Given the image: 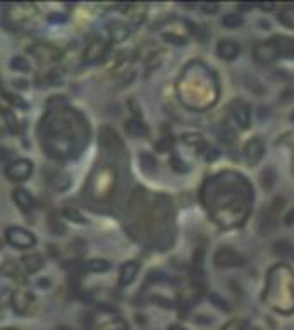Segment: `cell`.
Returning a JSON list of instances; mask_svg holds the SVG:
<instances>
[{
    "label": "cell",
    "instance_id": "cb8c5ba5",
    "mask_svg": "<svg viewBox=\"0 0 294 330\" xmlns=\"http://www.w3.org/2000/svg\"><path fill=\"white\" fill-rule=\"evenodd\" d=\"M253 5L251 4H239V9H251Z\"/></svg>",
    "mask_w": 294,
    "mask_h": 330
},
{
    "label": "cell",
    "instance_id": "6da1fadb",
    "mask_svg": "<svg viewBox=\"0 0 294 330\" xmlns=\"http://www.w3.org/2000/svg\"><path fill=\"white\" fill-rule=\"evenodd\" d=\"M214 261L218 269H239V267H244V263H246L244 256H241L236 250L225 248V246H222L220 250L215 253Z\"/></svg>",
    "mask_w": 294,
    "mask_h": 330
},
{
    "label": "cell",
    "instance_id": "277c9868",
    "mask_svg": "<svg viewBox=\"0 0 294 330\" xmlns=\"http://www.w3.org/2000/svg\"><path fill=\"white\" fill-rule=\"evenodd\" d=\"M231 116L233 119L236 120V124L241 127V129H248L251 124V112H250V107L246 105L244 102L241 100H236V102L231 103Z\"/></svg>",
    "mask_w": 294,
    "mask_h": 330
},
{
    "label": "cell",
    "instance_id": "7402d4cb",
    "mask_svg": "<svg viewBox=\"0 0 294 330\" xmlns=\"http://www.w3.org/2000/svg\"><path fill=\"white\" fill-rule=\"evenodd\" d=\"M284 220H286V225H293L294 224V210H291L289 214L286 215V218H284Z\"/></svg>",
    "mask_w": 294,
    "mask_h": 330
},
{
    "label": "cell",
    "instance_id": "9c48e42d",
    "mask_svg": "<svg viewBox=\"0 0 294 330\" xmlns=\"http://www.w3.org/2000/svg\"><path fill=\"white\" fill-rule=\"evenodd\" d=\"M22 267H24L26 272H35L40 267H43V258L40 254H28V256L22 258Z\"/></svg>",
    "mask_w": 294,
    "mask_h": 330
},
{
    "label": "cell",
    "instance_id": "3957f363",
    "mask_svg": "<svg viewBox=\"0 0 294 330\" xmlns=\"http://www.w3.org/2000/svg\"><path fill=\"white\" fill-rule=\"evenodd\" d=\"M33 172V162L31 160H24V158H18L12 160L5 167V175H7L11 181H24L28 179V175Z\"/></svg>",
    "mask_w": 294,
    "mask_h": 330
},
{
    "label": "cell",
    "instance_id": "2e32d148",
    "mask_svg": "<svg viewBox=\"0 0 294 330\" xmlns=\"http://www.w3.org/2000/svg\"><path fill=\"white\" fill-rule=\"evenodd\" d=\"M141 162H143V169H145L146 172L155 171V160L150 155H141Z\"/></svg>",
    "mask_w": 294,
    "mask_h": 330
},
{
    "label": "cell",
    "instance_id": "ffe728a7",
    "mask_svg": "<svg viewBox=\"0 0 294 330\" xmlns=\"http://www.w3.org/2000/svg\"><path fill=\"white\" fill-rule=\"evenodd\" d=\"M243 325L244 323H241V322H233V323H229V325H225L224 330H241Z\"/></svg>",
    "mask_w": 294,
    "mask_h": 330
},
{
    "label": "cell",
    "instance_id": "484cf974",
    "mask_svg": "<svg viewBox=\"0 0 294 330\" xmlns=\"http://www.w3.org/2000/svg\"><path fill=\"white\" fill-rule=\"evenodd\" d=\"M0 330H18V329H0Z\"/></svg>",
    "mask_w": 294,
    "mask_h": 330
},
{
    "label": "cell",
    "instance_id": "5b68a950",
    "mask_svg": "<svg viewBox=\"0 0 294 330\" xmlns=\"http://www.w3.org/2000/svg\"><path fill=\"white\" fill-rule=\"evenodd\" d=\"M263 152H265V146H263L260 138L250 139V141L246 143V146H244V160H246V163L250 167H253V165H256L261 160Z\"/></svg>",
    "mask_w": 294,
    "mask_h": 330
},
{
    "label": "cell",
    "instance_id": "8992f818",
    "mask_svg": "<svg viewBox=\"0 0 294 330\" xmlns=\"http://www.w3.org/2000/svg\"><path fill=\"white\" fill-rule=\"evenodd\" d=\"M239 52H241L239 43L234 40H220L217 45V55L222 60H227V62L234 60V58L239 55Z\"/></svg>",
    "mask_w": 294,
    "mask_h": 330
},
{
    "label": "cell",
    "instance_id": "d4e9b609",
    "mask_svg": "<svg viewBox=\"0 0 294 330\" xmlns=\"http://www.w3.org/2000/svg\"><path fill=\"white\" fill-rule=\"evenodd\" d=\"M169 330H186V329H182V327H179V325H174V327H171Z\"/></svg>",
    "mask_w": 294,
    "mask_h": 330
},
{
    "label": "cell",
    "instance_id": "30bf717a",
    "mask_svg": "<svg viewBox=\"0 0 294 330\" xmlns=\"http://www.w3.org/2000/svg\"><path fill=\"white\" fill-rule=\"evenodd\" d=\"M244 22L243 16L237 14V12H229V14H225L224 18H222V24L225 26L227 29H236L239 28L241 24Z\"/></svg>",
    "mask_w": 294,
    "mask_h": 330
},
{
    "label": "cell",
    "instance_id": "4fadbf2b",
    "mask_svg": "<svg viewBox=\"0 0 294 330\" xmlns=\"http://www.w3.org/2000/svg\"><path fill=\"white\" fill-rule=\"evenodd\" d=\"M11 67L14 71H21V73H26V71L31 69V65H29V62L26 60L24 57H14V58H12Z\"/></svg>",
    "mask_w": 294,
    "mask_h": 330
},
{
    "label": "cell",
    "instance_id": "ac0fdd59",
    "mask_svg": "<svg viewBox=\"0 0 294 330\" xmlns=\"http://www.w3.org/2000/svg\"><path fill=\"white\" fill-rule=\"evenodd\" d=\"M210 299H212V303H214L215 306H218V308H220V310H224V311H229V310H231V306H229V305H224L225 301H224V299H220V298H218L217 294H212V296H210Z\"/></svg>",
    "mask_w": 294,
    "mask_h": 330
},
{
    "label": "cell",
    "instance_id": "44dd1931",
    "mask_svg": "<svg viewBox=\"0 0 294 330\" xmlns=\"http://www.w3.org/2000/svg\"><path fill=\"white\" fill-rule=\"evenodd\" d=\"M208 152H210V153L207 155V160H210V162H212V160H215V158H218V155H220L217 148H210Z\"/></svg>",
    "mask_w": 294,
    "mask_h": 330
},
{
    "label": "cell",
    "instance_id": "603a6c76",
    "mask_svg": "<svg viewBox=\"0 0 294 330\" xmlns=\"http://www.w3.org/2000/svg\"><path fill=\"white\" fill-rule=\"evenodd\" d=\"M260 7H261V9H265V11H270V9H274V7H275V5H274V4H261Z\"/></svg>",
    "mask_w": 294,
    "mask_h": 330
},
{
    "label": "cell",
    "instance_id": "d6986e66",
    "mask_svg": "<svg viewBox=\"0 0 294 330\" xmlns=\"http://www.w3.org/2000/svg\"><path fill=\"white\" fill-rule=\"evenodd\" d=\"M200 7L203 9L205 12H208V14H214V12L218 11V4H201Z\"/></svg>",
    "mask_w": 294,
    "mask_h": 330
},
{
    "label": "cell",
    "instance_id": "8fae6325",
    "mask_svg": "<svg viewBox=\"0 0 294 330\" xmlns=\"http://www.w3.org/2000/svg\"><path fill=\"white\" fill-rule=\"evenodd\" d=\"M126 129H127V133H129L131 136H135V138H139V136H145V135H146V127H145V124L139 122V120H136V119L127 120Z\"/></svg>",
    "mask_w": 294,
    "mask_h": 330
},
{
    "label": "cell",
    "instance_id": "52a82bcc",
    "mask_svg": "<svg viewBox=\"0 0 294 330\" xmlns=\"http://www.w3.org/2000/svg\"><path fill=\"white\" fill-rule=\"evenodd\" d=\"M12 198H14V201L18 203V207L24 212H31L33 208H35V205H37L35 198H33L26 189H21V188L12 191Z\"/></svg>",
    "mask_w": 294,
    "mask_h": 330
},
{
    "label": "cell",
    "instance_id": "7c38bea8",
    "mask_svg": "<svg viewBox=\"0 0 294 330\" xmlns=\"http://www.w3.org/2000/svg\"><path fill=\"white\" fill-rule=\"evenodd\" d=\"M110 267L112 265L105 260H91V261H88L83 269L86 270V272H107Z\"/></svg>",
    "mask_w": 294,
    "mask_h": 330
},
{
    "label": "cell",
    "instance_id": "ba28073f",
    "mask_svg": "<svg viewBox=\"0 0 294 330\" xmlns=\"http://www.w3.org/2000/svg\"><path fill=\"white\" fill-rule=\"evenodd\" d=\"M138 272H139V263H138V261H127V263H124L122 269H120L119 284H120V286H129V284L136 279Z\"/></svg>",
    "mask_w": 294,
    "mask_h": 330
},
{
    "label": "cell",
    "instance_id": "9a60e30c",
    "mask_svg": "<svg viewBox=\"0 0 294 330\" xmlns=\"http://www.w3.org/2000/svg\"><path fill=\"white\" fill-rule=\"evenodd\" d=\"M275 248H277V253L282 254V256H289V258H293V256H294L293 246H291L289 243H286V241H282V243L275 244Z\"/></svg>",
    "mask_w": 294,
    "mask_h": 330
},
{
    "label": "cell",
    "instance_id": "7a4b0ae2",
    "mask_svg": "<svg viewBox=\"0 0 294 330\" xmlns=\"http://www.w3.org/2000/svg\"><path fill=\"white\" fill-rule=\"evenodd\" d=\"M5 236H7V241L12 244V246L19 248V250H28V248H33L37 239L33 236L29 231H24L21 227H9L5 231Z\"/></svg>",
    "mask_w": 294,
    "mask_h": 330
},
{
    "label": "cell",
    "instance_id": "5bb4252c",
    "mask_svg": "<svg viewBox=\"0 0 294 330\" xmlns=\"http://www.w3.org/2000/svg\"><path fill=\"white\" fill-rule=\"evenodd\" d=\"M64 215L69 220H74L76 224H86V218L83 217V215L79 214V212H76V210H73V208H65L64 210Z\"/></svg>",
    "mask_w": 294,
    "mask_h": 330
},
{
    "label": "cell",
    "instance_id": "e0dca14e",
    "mask_svg": "<svg viewBox=\"0 0 294 330\" xmlns=\"http://www.w3.org/2000/svg\"><path fill=\"white\" fill-rule=\"evenodd\" d=\"M171 165H172V169H174V171H177V172H188V167H186V163L182 162L181 158H177V156H172Z\"/></svg>",
    "mask_w": 294,
    "mask_h": 330
}]
</instances>
